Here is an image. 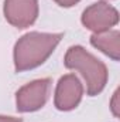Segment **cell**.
Returning <instances> with one entry per match:
<instances>
[{
  "instance_id": "obj_4",
  "label": "cell",
  "mask_w": 120,
  "mask_h": 122,
  "mask_svg": "<svg viewBox=\"0 0 120 122\" xmlns=\"http://www.w3.org/2000/svg\"><path fill=\"white\" fill-rule=\"evenodd\" d=\"M81 21L85 29L93 33H103L112 30L119 23V11L116 7L109 4L107 1H96L88 6L82 16Z\"/></svg>"
},
{
  "instance_id": "obj_7",
  "label": "cell",
  "mask_w": 120,
  "mask_h": 122,
  "mask_svg": "<svg viewBox=\"0 0 120 122\" xmlns=\"http://www.w3.org/2000/svg\"><path fill=\"white\" fill-rule=\"evenodd\" d=\"M90 44L102 51L113 61L120 60V31L109 30L103 33H93L90 36Z\"/></svg>"
},
{
  "instance_id": "obj_10",
  "label": "cell",
  "mask_w": 120,
  "mask_h": 122,
  "mask_svg": "<svg viewBox=\"0 0 120 122\" xmlns=\"http://www.w3.org/2000/svg\"><path fill=\"white\" fill-rule=\"evenodd\" d=\"M0 122H23V119H21V118H16V117L0 115Z\"/></svg>"
},
{
  "instance_id": "obj_8",
  "label": "cell",
  "mask_w": 120,
  "mask_h": 122,
  "mask_svg": "<svg viewBox=\"0 0 120 122\" xmlns=\"http://www.w3.org/2000/svg\"><path fill=\"white\" fill-rule=\"evenodd\" d=\"M117 98H119V90L113 94V98H112V102H110V109L113 112L115 117H119V109H117Z\"/></svg>"
},
{
  "instance_id": "obj_1",
  "label": "cell",
  "mask_w": 120,
  "mask_h": 122,
  "mask_svg": "<svg viewBox=\"0 0 120 122\" xmlns=\"http://www.w3.org/2000/svg\"><path fill=\"white\" fill-rule=\"evenodd\" d=\"M64 33H40L30 31L21 36L13 50L16 72L34 70L44 64L61 43Z\"/></svg>"
},
{
  "instance_id": "obj_6",
  "label": "cell",
  "mask_w": 120,
  "mask_h": 122,
  "mask_svg": "<svg viewBox=\"0 0 120 122\" xmlns=\"http://www.w3.org/2000/svg\"><path fill=\"white\" fill-rule=\"evenodd\" d=\"M83 97V84L75 74H65L58 80L54 94V105L58 111L75 109Z\"/></svg>"
},
{
  "instance_id": "obj_9",
  "label": "cell",
  "mask_w": 120,
  "mask_h": 122,
  "mask_svg": "<svg viewBox=\"0 0 120 122\" xmlns=\"http://www.w3.org/2000/svg\"><path fill=\"white\" fill-rule=\"evenodd\" d=\"M58 6L61 7H65V9H68V7H74L75 4H78L81 0H54Z\"/></svg>"
},
{
  "instance_id": "obj_2",
  "label": "cell",
  "mask_w": 120,
  "mask_h": 122,
  "mask_svg": "<svg viewBox=\"0 0 120 122\" xmlns=\"http://www.w3.org/2000/svg\"><path fill=\"white\" fill-rule=\"evenodd\" d=\"M64 65L65 68L75 70L82 75L86 84V94L89 97H95L105 90L109 80L107 67L103 61L90 54L85 47H69L64 57Z\"/></svg>"
},
{
  "instance_id": "obj_3",
  "label": "cell",
  "mask_w": 120,
  "mask_h": 122,
  "mask_svg": "<svg viewBox=\"0 0 120 122\" xmlns=\"http://www.w3.org/2000/svg\"><path fill=\"white\" fill-rule=\"evenodd\" d=\"M51 80H34L16 92V109L18 112H35L41 109L50 97Z\"/></svg>"
},
{
  "instance_id": "obj_5",
  "label": "cell",
  "mask_w": 120,
  "mask_h": 122,
  "mask_svg": "<svg viewBox=\"0 0 120 122\" xmlns=\"http://www.w3.org/2000/svg\"><path fill=\"white\" fill-rule=\"evenodd\" d=\"M3 14L7 23L13 27L20 30L27 29L38 19V0H4Z\"/></svg>"
}]
</instances>
